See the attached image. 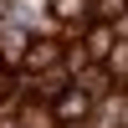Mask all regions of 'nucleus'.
<instances>
[{
    "label": "nucleus",
    "instance_id": "obj_1",
    "mask_svg": "<svg viewBox=\"0 0 128 128\" xmlns=\"http://www.w3.org/2000/svg\"><path fill=\"white\" fill-rule=\"evenodd\" d=\"M56 113H62V118H67V123H77V118H82V113H87V98H82V92H72V98H67V102H62V108H56Z\"/></svg>",
    "mask_w": 128,
    "mask_h": 128
},
{
    "label": "nucleus",
    "instance_id": "obj_2",
    "mask_svg": "<svg viewBox=\"0 0 128 128\" xmlns=\"http://www.w3.org/2000/svg\"><path fill=\"white\" fill-rule=\"evenodd\" d=\"M102 10H108V16H118V10H123V0H102Z\"/></svg>",
    "mask_w": 128,
    "mask_h": 128
}]
</instances>
